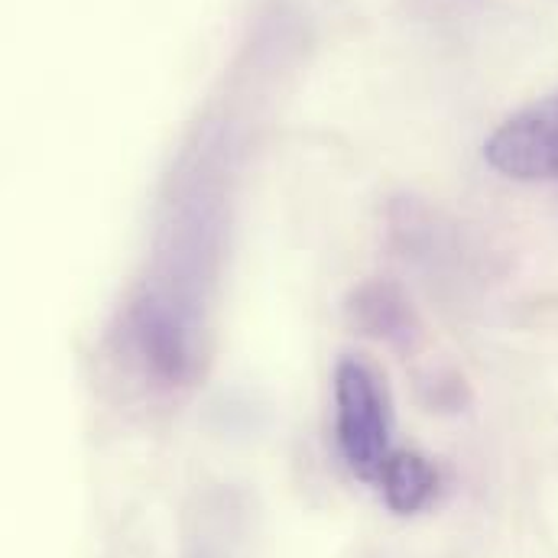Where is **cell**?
Segmentation results:
<instances>
[{
  "label": "cell",
  "mask_w": 558,
  "mask_h": 558,
  "mask_svg": "<svg viewBox=\"0 0 558 558\" xmlns=\"http://www.w3.org/2000/svg\"><path fill=\"white\" fill-rule=\"evenodd\" d=\"M335 438L348 471L364 484H377L393 454V410L384 380L357 357L335 367Z\"/></svg>",
  "instance_id": "6da1fadb"
},
{
  "label": "cell",
  "mask_w": 558,
  "mask_h": 558,
  "mask_svg": "<svg viewBox=\"0 0 558 558\" xmlns=\"http://www.w3.org/2000/svg\"><path fill=\"white\" fill-rule=\"evenodd\" d=\"M484 159L517 182H558V92L507 118L484 143Z\"/></svg>",
  "instance_id": "7a4b0ae2"
},
{
  "label": "cell",
  "mask_w": 558,
  "mask_h": 558,
  "mask_svg": "<svg viewBox=\"0 0 558 558\" xmlns=\"http://www.w3.org/2000/svg\"><path fill=\"white\" fill-rule=\"evenodd\" d=\"M348 322L357 331L397 348H413L422 331L416 308L407 299V292L397 282H384V279L354 289V295L348 299Z\"/></svg>",
  "instance_id": "3957f363"
},
{
  "label": "cell",
  "mask_w": 558,
  "mask_h": 558,
  "mask_svg": "<svg viewBox=\"0 0 558 558\" xmlns=\"http://www.w3.org/2000/svg\"><path fill=\"white\" fill-rule=\"evenodd\" d=\"M377 487L384 494V504L393 513L413 517L435 500L438 471L428 458H422L416 451H393L377 474Z\"/></svg>",
  "instance_id": "277c9868"
}]
</instances>
